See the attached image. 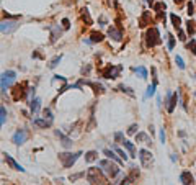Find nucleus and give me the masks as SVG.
<instances>
[{"mask_svg":"<svg viewBox=\"0 0 196 185\" xmlns=\"http://www.w3.org/2000/svg\"><path fill=\"white\" fill-rule=\"evenodd\" d=\"M155 87H157V84H154V82H152V85H149V87H147L146 98H149V97H152L154 94H155Z\"/></svg>","mask_w":196,"mask_h":185,"instance_id":"a878e982","label":"nucleus"},{"mask_svg":"<svg viewBox=\"0 0 196 185\" xmlns=\"http://www.w3.org/2000/svg\"><path fill=\"white\" fill-rule=\"evenodd\" d=\"M96 159H98V152H96V151H88L85 154L87 162H93V160H96Z\"/></svg>","mask_w":196,"mask_h":185,"instance_id":"4be33fe9","label":"nucleus"},{"mask_svg":"<svg viewBox=\"0 0 196 185\" xmlns=\"http://www.w3.org/2000/svg\"><path fill=\"white\" fill-rule=\"evenodd\" d=\"M30 108L33 113H38L41 108V100L39 98H33V100H30Z\"/></svg>","mask_w":196,"mask_h":185,"instance_id":"a211bd4d","label":"nucleus"},{"mask_svg":"<svg viewBox=\"0 0 196 185\" xmlns=\"http://www.w3.org/2000/svg\"><path fill=\"white\" fill-rule=\"evenodd\" d=\"M108 36L113 38L115 41H121V40H123V33H121V30H116L115 26H110V28H108Z\"/></svg>","mask_w":196,"mask_h":185,"instance_id":"f8f14e48","label":"nucleus"},{"mask_svg":"<svg viewBox=\"0 0 196 185\" xmlns=\"http://www.w3.org/2000/svg\"><path fill=\"white\" fill-rule=\"evenodd\" d=\"M103 152H105V156H108V157H110L111 160H115V162H118V164H121V162H123V160H121V157H118V156H116L115 152H113V151H110V149H105V151H103Z\"/></svg>","mask_w":196,"mask_h":185,"instance_id":"aec40b11","label":"nucleus"},{"mask_svg":"<svg viewBox=\"0 0 196 185\" xmlns=\"http://www.w3.org/2000/svg\"><path fill=\"white\" fill-rule=\"evenodd\" d=\"M115 139H116V143H123L124 141V136H123V133H115Z\"/></svg>","mask_w":196,"mask_h":185,"instance_id":"e433bc0d","label":"nucleus"},{"mask_svg":"<svg viewBox=\"0 0 196 185\" xmlns=\"http://www.w3.org/2000/svg\"><path fill=\"white\" fill-rule=\"evenodd\" d=\"M43 115H44V118H47V120H54V118H52V113H51L49 108H46V110L43 111Z\"/></svg>","mask_w":196,"mask_h":185,"instance_id":"58836bf2","label":"nucleus"},{"mask_svg":"<svg viewBox=\"0 0 196 185\" xmlns=\"http://www.w3.org/2000/svg\"><path fill=\"white\" fill-rule=\"evenodd\" d=\"M90 41L92 43H100V41H103V35L98 33V31H93L90 35Z\"/></svg>","mask_w":196,"mask_h":185,"instance_id":"5701e85b","label":"nucleus"},{"mask_svg":"<svg viewBox=\"0 0 196 185\" xmlns=\"http://www.w3.org/2000/svg\"><path fill=\"white\" fill-rule=\"evenodd\" d=\"M139 159H141L142 167H151L152 162H154V156H152L151 151H147V149H141V151H139Z\"/></svg>","mask_w":196,"mask_h":185,"instance_id":"6e6552de","label":"nucleus"},{"mask_svg":"<svg viewBox=\"0 0 196 185\" xmlns=\"http://www.w3.org/2000/svg\"><path fill=\"white\" fill-rule=\"evenodd\" d=\"M186 13H188V15H195L196 12H195V5H193V3H191V2H188V12H186Z\"/></svg>","mask_w":196,"mask_h":185,"instance_id":"f704fd0d","label":"nucleus"},{"mask_svg":"<svg viewBox=\"0 0 196 185\" xmlns=\"http://www.w3.org/2000/svg\"><path fill=\"white\" fill-rule=\"evenodd\" d=\"M26 84H20V85H15L13 90H12V97H13V100H20L23 97L26 95Z\"/></svg>","mask_w":196,"mask_h":185,"instance_id":"1a4fd4ad","label":"nucleus"},{"mask_svg":"<svg viewBox=\"0 0 196 185\" xmlns=\"http://www.w3.org/2000/svg\"><path fill=\"white\" fill-rule=\"evenodd\" d=\"M5 160H7V164L10 165L12 169L20 170V172H25V169H23V167H21V165L18 164V162H16V160L13 159V157H12V156H8V154H7V156H5Z\"/></svg>","mask_w":196,"mask_h":185,"instance_id":"4468645a","label":"nucleus"},{"mask_svg":"<svg viewBox=\"0 0 196 185\" xmlns=\"http://www.w3.org/2000/svg\"><path fill=\"white\" fill-rule=\"evenodd\" d=\"M26 139H28V131H26V130H18L15 134H13V143L18 144V146L23 144Z\"/></svg>","mask_w":196,"mask_h":185,"instance_id":"9d476101","label":"nucleus"},{"mask_svg":"<svg viewBox=\"0 0 196 185\" xmlns=\"http://www.w3.org/2000/svg\"><path fill=\"white\" fill-rule=\"evenodd\" d=\"M82 175H85V172H80V174H75V175H71V180L74 182V180H77L79 177H82Z\"/></svg>","mask_w":196,"mask_h":185,"instance_id":"79ce46f5","label":"nucleus"},{"mask_svg":"<svg viewBox=\"0 0 196 185\" xmlns=\"http://www.w3.org/2000/svg\"><path fill=\"white\" fill-rule=\"evenodd\" d=\"M180 182L188 185V184H195V179H193V175H191L188 170H185V172H181V175H180Z\"/></svg>","mask_w":196,"mask_h":185,"instance_id":"2eb2a0df","label":"nucleus"},{"mask_svg":"<svg viewBox=\"0 0 196 185\" xmlns=\"http://www.w3.org/2000/svg\"><path fill=\"white\" fill-rule=\"evenodd\" d=\"M85 175L90 184H105V175L101 174V169L98 167H90Z\"/></svg>","mask_w":196,"mask_h":185,"instance_id":"f257e3e1","label":"nucleus"},{"mask_svg":"<svg viewBox=\"0 0 196 185\" xmlns=\"http://www.w3.org/2000/svg\"><path fill=\"white\" fill-rule=\"evenodd\" d=\"M52 80H62V82H65V77H62V75H54Z\"/></svg>","mask_w":196,"mask_h":185,"instance_id":"49530a36","label":"nucleus"},{"mask_svg":"<svg viewBox=\"0 0 196 185\" xmlns=\"http://www.w3.org/2000/svg\"><path fill=\"white\" fill-rule=\"evenodd\" d=\"M178 38H180L181 41H185V40H186V35H185L181 30H178Z\"/></svg>","mask_w":196,"mask_h":185,"instance_id":"37998d69","label":"nucleus"},{"mask_svg":"<svg viewBox=\"0 0 196 185\" xmlns=\"http://www.w3.org/2000/svg\"><path fill=\"white\" fill-rule=\"evenodd\" d=\"M136 74H139L141 75V79H147V70H146V67H136Z\"/></svg>","mask_w":196,"mask_h":185,"instance_id":"c85d7f7f","label":"nucleus"},{"mask_svg":"<svg viewBox=\"0 0 196 185\" xmlns=\"http://www.w3.org/2000/svg\"><path fill=\"white\" fill-rule=\"evenodd\" d=\"M186 31H188V35H193L195 33V23L193 21H188V26H186Z\"/></svg>","mask_w":196,"mask_h":185,"instance_id":"2f4dec72","label":"nucleus"},{"mask_svg":"<svg viewBox=\"0 0 196 185\" xmlns=\"http://www.w3.org/2000/svg\"><path fill=\"white\" fill-rule=\"evenodd\" d=\"M82 156V152H62V154H59V160L62 162V165H64L65 169H69V167H72V165L77 162V159Z\"/></svg>","mask_w":196,"mask_h":185,"instance_id":"20e7f679","label":"nucleus"},{"mask_svg":"<svg viewBox=\"0 0 196 185\" xmlns=\"http://www.w3.org/2000/svg\"><path fill=\"white\" fill-rule=\"evenodd\" d=\"M173 48H175V38L168 35V49H173Z\"/></svg>","mask_w":196,"mask_h":185,"instance_id":"c9c22d12","label":"nucleus"},{"mask_svg":"<svg viewBox=\"0 0 196 185\" xmlns=\"http://www.w3.org/2000/svg\"><path fill=\"white\" fill-rule=\"evenodd\" d=\"M170 20H172V23H173V26H175L176 30H180V26H181V18H180V16L175 15V13H172Z\"/></svg>","mask_w":196,"mask_h":185,"instance_id":"412c9836","label":"nucleus"},{"mask_svg":"<svg viewBox=\"0 0 196 185\" xmlns=\"http://www.w3.org/2000/svg\"><path fill=\"white\" fill-rule=\"evenodd\" d=\"M82 20L85 21L87 25H92V18H90V13H88V10H87V8H83V10H82Z\"/></svg>","mask_w":196,"mask_h":185,"instance_id":"b1692460","label":"nucleus"},{"mask_svg":"<svg viewBox=\"0 0 196 185\" xmlns=\"http://www.w3.org/2000/svg\"><path fill=\"white\" fill-rule=\"evenodd\" d=\"M119 89H121V90H123V92H126V94H129V95H131V97L134 95V92H132V90H131V89H129V87H124V85H121Z\"/></svg>","mask_w":196,"mask_h":185,"instance_id":"a19ab883","label":"nucleus"},{"mask_svg":"<svg viewBox=\"0 0 196 185\" xmlns=\"http://www.w3.org/2000/svg\"><path fill=\"white\" fill-rule=\"evenodd\" d=\"M15 80H16L15 70H5V72L2 74V77H0V87H2V90L10 89L12 85L15 84Z\"/></svg>","mask_w":196,"mask_h":185,"instance_id":"39448f33","label":"nucleus"},{"mask_svg":"<svg viewBox=\"0 0 196 185\" xmlns=\"http://www.w3.org/2000/svg\"><path fill=\"white\" fill-rule=\"evenodd\" d=\"M51 30H52V36H51V41L54 43V41L57 40V35H60V28H59V26H52Z\"/></svg>","mask_w":196,"mask_h":185,"instance_id":"bb28decb","label":"nucleus"},{"mask_svg":"<svg viewBox=\"0 0 196 185\" xmlns=\"http://www.w3.org/2000/svg\"><path fill=\"white\" fill-rule=\"evenodd\" d=\"M100 167H101V170L105 172L108 177H116V175L119 174V165L118 164H115V162H111V160H100Z\"/></svg>","mask_w":196,"mask_h":185,"instance_id":"f03ea898","label":"nucleus"},{"mask_svg":"<svg viewBox=\"0 0 196 185\" xmlns=\"http://www.w3.org/2000/svg\"><path fill=\"white\" fill-rule=\"evenodd\" d=\"M121 70H123V67H121V66L108 64L105 67V70H103V77H105V79H116V77L119 75Z\"/></svg>","mask_w":196,"mask_h":185,"instance_id":"0eeeda50","label":"nucleus"},{"mask_svg":"<svg viewBox=\"0 0 196 185\" xmlns=\"http://www.w3.org/2000/svg\"><path fill=\"white\" fill-rule=\"evenodd\" d=\"M152 23V18H151V12H144L141 16V20H139V26L141 28H146Z\"/></svg>","mask_w":196,"mask_h":185,"instance_id":"ddd939ff","label":"nucleus"},{"mask_svg":"<svg viewBox=\"0 0 196 185\" xmlns=\"http://www.w3.org/2000/svg\"><path fill=\"white\" fill-rule=\"evenodd\" d=\"M195 5H196V3H195Z\"/></svg>","mask_w":196,"mask_h":185,"instance_id":"09e8293b","label":"nucleus"},{"mask_svg":"<svg viewBox=\"0 0 196 185\" xmlns=\"http://www.w3.org/2000/svg\"><path fill=\"white\" fill-rule=\"evenodd\" d=\"M146 41H147V46H149V48H154V46H157V44H160L162 43L160 33H159V30H157L155 26H151V28L147 30Z\"/></svg>","mask_w":196,"mask_h":185,"instance_id":"7ed1b4c3","label":"nucleus"},{"mask_svg":"<svg viewBox=\"0 0 196 185\" xmlns=\"http://www.w3.org/2000/svg\"><path fill=\"white\" fill-rule=\"evenodd\" d=\"M188 49H191V53H193V54H196V41H195V40H191V41H190V44H188Z\"/></svg>","mask_w":196,"mask_h":185,"instance_id":"72a5a7b5","label":"nucleus"},{"mask_svg":"<svg viewBox=\"0 0 196 185\" xmlns=\"http://www.w3.org/2000/svg\"><path fill=\"white\" fill-rule=\"evenodd\" d=\"M115 152H118V156H121V159L126 160V152L123 149H119V147H115Z\"/></svg>","mask_w":196,"mask_h":185,"instance_id":"ea45409f","label":"nucleus"},{"mask_svg":"<svg viewBox=\"0 0 196 185\" xmlns=\"http://www.w3.org/2000/svg\"><path fill=\"white\" fill-rule=\"evenodd\" d=\"M121 144H123V146H124V147H126V149L129 151L131 157H137V156H136V146L132 144L131 141H126V139H124V141H123V143H121Z\"/></svg>","mask_w":196,"mask_h":185,"instance_id":"dca6fc26","label":"nucleus"},{"mask_svg":"<svg viewBox=\"0 0 196 185\" xmlns=\"http://www.w3.org/2000/svg\"><path fill=\"white\" fill-rule=\"evenodd\" d=\"M62 25H64V28H65V30H67V28L71 26V25H69V20H67V18H64V20H62Z\"/></svg>","mask_w":196,"mask_h":185,"instance_id":"c03bdc74","label":"nucleus"},{"mask_svg":"<svg viewBox=\"0 0 196 185\" xmlns=\"http://www.w3.org/2000/svg\"><path fill=\"white\" fill-rule=\"evenodd\" d=\"M176 102H178V94H167V111L172 113V111L175 110V105Z\"/></svg>","mask_w":196,"mask_h":185,"instance_id":"9b49d317","label":"nucleus"},{"mask_svg":"<svg viewBox=\"0 0 196 185\" xmlns=\"http://www.w3.org/2000/svg\"><path fill=\"white\" fill-rule=\"evenodd\" d=\"M5 121H7V110H5V106L0 105V126L3 125Z\"/></svg>","mask_w":196,"mask_h":185,"instance_id":"393cba45","label":"nucleus"},{"mask_svg":"<svg viewBox=\"0 0 196 185\" xmlns=\"http://www.w3.org/2000/svg\"><path fill=\"white\" fill-rule=\"evenodd\" d=\"M136 130H139V126H137V125H131L129 130H128V134H136Z\"/></svg>","mask_w":196,"mask_h":185,"instance_id":"4c0bfd02","label":"nucleus"},{"mask_svg":"<svg viewBox=\"0 0 196 185\" xmlns=\"http://www.w3.org/2000/svg\"><path fill=\"white\" fill-rule=\"evenodd\" d=\"M154 10H155V12H163V10H165V3H163V2L155 3V5H154Z\"/></svg>","mask_w":196,"mask_h":185,"instance_id":"7c9ffc66","label":"nucleus"},{"mask_svg":"<svg viewBox=\"0 0 196 185\" xmlns=\"http://www.w3.org/2000/svg\"><path fill=\"white\" fill-rule=\"evenodd\" d=\"M60 59H62V56H56L54 59H52V61L49 62V67H51V69H54L56 66H57V64L60 62Z\"/></svg>","mask_w":196,"mask_h":185,"instance_id":"c756f323","label":"nucleus"},{"mask_svg":"<svg viewBox=\"0 0 196 185\" xmlns=\"http://www.w3.org/2000/svg\"><path fill=\"white\" fill-rule=\"evenodd\" d=\"M183 2H185V0H175V3H178V5H180V3H183Z\"/></svg>","mask_w":196,"mask_h":185,"instance_id":"de8ad7c7","label":"nucleus"},{"mask_svg":"<svg viewBox=\"0 0 196 185\" xmlns=\"http://www.w3.org/2000/svg\"><path fill=\"white\" fill-rule=\"evenodd\" d=\"M35 125L39 126V128H49L51 125H52V120H47V118H36L35 120Z\"/></svg>","mask_w":196,"mask_h":185,"instance_id":"f3484780","label":"nucleus"},{"mask_svg":"<svg viewBox=\"0 0 196 185\" xmlns=\"http://www.w3.org/2000/svg\"><path fill=\"white\" fill-rule=\"evenodd\" d=\"M160 141L162 143H165V131L163 130H160Z\"/></svg>","mask_w":196,"mask_h":185,"instance_id":"a18cd8bd","label":"nucleus"},{"mask_svg":"<svg viewBox=\"0 0 196 185\" xmlns=\"http://www.w3.org/2000/svg\"><path fill=\"white\" fill-rule=\"evenodd\" d=\"M18 28V21L15 18H7V20H2L0 21V31L5 33V35H10L13 31Z\"/></svg>","mask_w":196,"mask_h":185,"instance_id":"423d86ee","label":"nucleus"},{"mask_svg":"<svg viewBox=\"0 0 196 185\" xmlns=\"http://www.w3.org/2000/svg\"><path fill=\"white\" fill-rule=\"evenodd\" d=\"M56 134L60 138V141H62V146H64V147H71V146H72V139H71V138L64 136L62 133H60V131H56Z\"/></svg>","mask_w":196,"mask_h":185,"instance_id":"6ab92c4d","label":"nucleus"},{"mask_svg":"<svg viewBox=\"0 0 196 185\" xmlns=\"http://www.w3.org/2000/svg\"><path fill=\"white\" fill-rule=\"evenodd\" d=\"M136 139H137V141H146V143H151V138H149L146 133H137V134H136Z\"/></svg>","mask_w":196,"mask_h":185,"instance_id":"cd10ccee","label":"nucleus"},{"mask_svg":"<svg viewBox=\"0 0 196 185\" xmlns=\"http://www.w3.org/2000/svg\"><path fill=\"white\" fill-rule=\"evenodd\" d=\"M175 62H176V66H178L180 69H185V62H183V59H181L180 56H176L175 57Z\"/></svg>","mask_w":196,"mask_h":185,"instance_id":"473e14b6","label":"nucleus"}]
</instances>
